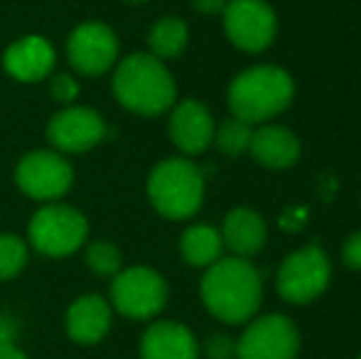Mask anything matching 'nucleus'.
<instances>
[{
  "label": "nucleus",
  "mask_w": 361,
  "mask_h": 359,
  "mask_svg": "<svg viewBox=\"0 0 361 359\" xmlns=\"http://www.w3.org/2000/svg\"><path fill=\"white\" fill-rule=\"evenodd\" d=\"M202 303L226 325H243L253 320L263 303V278L248 259L228 256L219 259L202 278Z\"/></svg>",
  "instance_id": "obj_1"
},
{
  "label": "nucleus",
  "mask_w": 361,
  "mask_h": 359,
  "mask_svg": "<svg viewBox=\"0 0 361 359\" xmlns=\"http://www.w3.org/2000/svg\"><path fill=\"white\" fill-rule=\"evenodd\" d=\"M111 87L123 109L147 118L167 114L177 104V87L170 69L150 52H135L121 59Z\"/></svg>",
  "instance_id": "obj_2"
},
{
  "label": "nucleus",
  "mask_w": 361,
  "mask_h": 359,
  "mask_svg": "<svg viewBox=\"0 0 361 359\" xmlns=\"http://www.w3.org/2000/svg\"><path fill=\"white\" fill-rule=\"evenodd\" d=\"M228 109L248 126H261L281 116L295 99L293 77L281 67L261 64L243 69L226 91Z\"/></svg>",
  "instance_id": "obj_3"
},
{
  "label": "nucleus",
  "mask_w": 361,
  "mask_h": 359,
  "mask_svg": "<svg viewBox=\"0 0 361 359\" xmlns=\"http://www.w3.org/2000/svg\"><path fill=\"white\" fill-rule=\"evenodd\" d=\"M147 200L165 219H190L204 202V175L190 158H167L147 178Z\"/></svg>",
  "instance_id": "obj_4"
},
{
  "label": "nucleus",
  "mask_w": 361,
  "mask_h": 359,
  "mask_svg": "<svg viewBox=\"0 0 361 359\" xmlns=\"http://www.w3.org/2000/svg\"><path fill=\"white\" fill-rule=\"evenodd\" d=\"M89 236V221L79 209L62 202H47L32 214L27 226V241L35 251L49 259L72 256Z\"/></svg>",
  "instance_id": "obj_5"
},
{
  "label": "nucleus",
  "mask_w": 361,
  "mask_h": 359,
  "mask_svg": "<svg viewBox=\"0 0 361 359\" xmlns=\"http://www.w3.org/2000/svg\"><path fill=\"white\" fill-rule=\"evenodd\" d=\"M332 281V264L322 246L307 244L286 256L276 276L278 296L293 305H307L317 300Z\"/></svg>",
  "instance_id": "obj_6"
},
{
  "label": "nucleus",
  "mask_w": 361,
  "mask_h": 359,
  "mask_svg": "<svg viewBox=\"0 0 361 359\" xmlns=\"http://www.w3.org/2000/svg\"><path fill=\"white\" fill-rule=\"evenodd\" d=\"M111 308L130 320L157 317L167 305V283L155 269H121L111 281Z\"/></svg>",
  "instance_id": "obj_7"
},
{
  "label": "nucleus",
  "mask_w": 361,
  "mask_h": 359,
  "mask_svg": "<svg viewBox=\"0 0 361 359\" xmlns=\"http://www.w3.org/2000/svg\"><path fill=\"white\" fill-rule=\"evenodd\" d=\"M15 185L23 190V195L42 202H57L72 190L74 168L69 160L57 150H32L23 155L15 168Z\"/></svg>",
  "instance_id": "obj_8"
},
{
  "label": "nucleus",
  "mask_w": 361,
  "mask_h": 359,
  "mask_svg": "<svg viewBox=\"0 0 361 359\" xmlns=\"http://www.w3.org/2000/svg\"><path fill=\"white\" fill-rule=\"evenodd\" d=\"M221 18L228 42L241 52H266L276 42L278 18L266 0H228Z\"/></svg>",
  "instance_id": "obj_9"
},
{
  "label": "nucleus",
  "mask_w": 361,
  "mask_h": 359,
  "mask_svg": "<svg viewBox=\"0 0 361 359\" xmlns=\"http://www.w3.org/2000/svg\"><path fill=\"white\" fill-rule=\"evenodd\" d=\"M300 330L288 315L268 312L248 320L236 340V359H298Z\"/></svg>",
  "instance_id": "obj_10"
},
{
  "label": "nucleus",
  "mask_w": 361,
  "mask_h": 359,
  "mask_svg": "<svg viewBox=\"0 0 361 359\" xmlns=\"http://www.w3.org/2000/svg\"><path fill=\"white\" fill-rule=\"evenodd\" d=\"M69 64L84 77H99L118 62V37L101 20H86L76 25L67 39Z\"/></svg>",
  "instance_id": "obj_11"
},
{
  "label": "nucleus",
  "mask_w": 361,
  "mask_h": 359,
  "mask_svg": "<svg viewBox=\"0 0 361 359\" xmlns=\"http://www.w3.org/2000/svg\"><path fill=\"white\" fill-rule=\"evenodd\" d=\"M106 121L89 106L69 104L47 123V138L57 153H86L106 140Z\"/></svg>",
  "instance_id": "obj_12"
},
{
  "label": "nucleus",
  "mask_w": 361,
  "mask_h": 359,
  "mask_svg": "<svg viewBox=\"0 0 361 359\" xmlns=\"http://www.w3.org/2000/svg\"><path fill=\"white\" fill-rule=\"evenodd\" d=\"M214 116L202 101L185 99L170 109V123H167L170 140L187 158L204 153L214 143Z\"/></svg>",
  "instance_id": "obj_13"
},
{
  "label": "nucleus",
  "mask_w": 361,
  "mask_h": 359,
  "mask_svg": "<svg viewBox=\"0 0 361 359\" xmlns=\"http://www.w3.org/2000/svg\"><path fill=\"white\" fill-rule=\"evenodd\" d=\"M54 62H57V52H54L52 42L39 35H25V37L15 39L3 54L5 72L25 84L47 79L54 69Z\"/></svg>",
  "instance_id": "obj_14"
},
{
  "label": "nucleus",
  "mask_w": 361,
  "mask_h": 359,
  "mask_svg": "<svg viewBox=\"0 0 361 359\" xmlns=\"http://www.w3.org/2000/svg\"><path fill=\"white\" fill-rule=\"evenodd\" d=\"M111 322H114V308L106 298L96 296V293L76 298L64 317L67 335L76 345H99L109 335Z\"/></svg>",
  "instance_id": "obj_15"
},
{
  "label": "nucleus",
  "mask_w": 361,
  "mask_h": 359,
  "mask_svg": "<svg viewBox=\"0 0 361 359\" xmlns=\"http://www.w3.org/2000/svg\"><path fill=\"white\" fill-rule=\"evenodd\" d=\"M140 359H200V342L182 322L157 320L140 340Z\"/></svg>",
  "instance_id": "obj_16"
},
{
  "label": "nucleus",
  "mask_w": 361,
  "mask_h": 359,
  "mask_svg": "<svg viewBox=\"0 0 361 359\" xmlns=\"http://www.w3.org/2000/svg\"><path fill=\"white\" fill-rule=\"evenodd\" d=\"M248 153L253 155L258 165L268 170H288L300 160L302 145L300 138L286 126L261 123L251 133V145Z\"/></svg>",
  "instance_id": "obj_17"
},
{
  "label": "nucleus",
  "mask_w": 361,
  "mask_h": 359,
  "mask_svg": "<svg viewBox=\"0 0 361 359\" xmlns=\"http://www.w3.org/2000/svg\"><path fill=\"white\" fill-rule=\"evenodd\" d=\"M219 234H221L224 249H228L238 259H248V256H256L266 246L268 226L266 219L256 209L236 207V209H231L224 217Z\"/></svg>",
  "instance_id": "obj_18"
},
{
  "label": "nucleus",
  "mask_w": 361,
  "mask_h": 359,
  "mask_svg": "<svg viewBox=\"0 0 361 359\" xmlns=\"http://www.w3.org/2000/svg\"><path fill=\"white\" fill-rule=\"evenodd\" d=\"M180 254L190 266L197 269H209L224 256V241L219 229L209 224H192L182 231Z\"/></svg>",
  "instance_id": "obj_19"
},
{
  "label": "nucleus",
  "mask_w": 361,
  "mask_h": 359,
  "mask_svg": "<svg viewBox=\"0 0 361 359\" xmlns=\"http://www.w3.org/2000/svg\"><path fill=\"white\" fill-rule=\"evenodd\" d=\"M187 42H190V28H187L185 20L175 18V15L160 18L150 28V32H147V47H150V54L160 59V62L180 57V54L187 49Z\"/></svg>",
  "instance_id": "obj_20"
},
{
  "label": "nucleus",
  "mask_w": 361,
  "mask_h": 359,
  "mask_svg": "<svg viewBox=\"0 0 361 359\" xmlns=\"http://www.w3.org/2000/svg\"><path fill=\"white\" fill-rule=\"evenodd\" d=\"M251 133H253V126H248L246 121L231 116V118H226L221 126L214 128V145L224 155L236 158V155H243L248 150Z\"/></svg>",
  "instance_id": "obj_21"
},
{
  "label": "nucleus",
  "mask_w": 361,
  "mask_h": 359,
  "mask_svg": "<svg viewBox=\"0 0 361 359\" xmlns=\"http://www.w3.org/2000/svg\"><path fill=\"white\" fill-rule=\"evenodd\" d=\"M27 241L20 239L18 234H0V281L15 278L27 264Z\"/></svg>",
  "instance_id": "obj_22"
},
{
  "label": "nucleus",
  "mask_w": 361,
  "mask_h": 359,
  "mask_svg": "<svg viewBox=\"0 0 361 359\" xmlns=\"http://www.w3.org/2000/svg\"><path fill=\"white\" fill-rule=\"evenodd\" d=\"M86 264H89V269L94 271L96 276L114 278L116 273L121 271L123 259H121V251L116 249V244L99 239V241H91V244L86 246Z\"/></svg>",
  "instance_id": "obj_23"
},
{
  "label": "nucleus",
  "mask_w": 361,
  "mask_h": 359,
  "mask_svg": "<svg viewBox=\"0 0 361 359\" xmlns=\"http://www.w3.org/2000/svg\"><path fill=\"white\" fill-rule=\"evenodd\" d=\"M49 94L54 96V101L69 106L79 96V82H76L72 74H54L52 82H49Z\"/></svg>",
  "instance_id": "obj_24"
},
{
  "label": "nucleus",
  "mask_w": 361,
  "mask_h": 359,
  "mask_svg": "<svg viewBox=\"0 0 361 359\" xmlns=\"http://www.w3.org/2000/svg\"><path fill=\"white\" fill-rule=\"evenodd\" d=\"M204 357L207 359H236V340H231L228 335H221V332L207 337Z\"/></svg>",
  "instance_id": "obj_25"
},
{
  "label": "nucleus",
  "mask_w": 361,
  "mask_h": 359,
  "mask_svg": "<svg viewBox=\"0 0 361 359\" xmlns=\"http://www.w3.org/2000/svg\"><path fill=\"white\" fill-rule=\"evenodd\" d=\"M342 261H344V266H349V269L361 271V229L354 231V234L344 241Z\"/></svg>",
  "instance_id": "obj_26"
},
{
  "label": "nucleus",
  "mask_w": 361,
  "mask_h": 359,
  "mask_svg": "<svg viewBox=\"0 0 361 359\" xmlns=\"http://www.w3.org/2000/svg\"><path fill=\"white\" fill-rule=\"evenodd\" d=\"M195 3V10L202 15H219L224 13V8H226L228 0H192Z\"/></svg>",
  "instance_id": "obj_27"
},
{
  "label": "nucleus",
  "mask_w": 361,
  "mask_h": 359,
  "mask_svg": "<svg viewBox=\"0 0 361 359\" xmlns=\"http://www.w3.org/2000/svg\"><path fill=\"white\" fill-rule=\"evenodd\" d=\"M0 359H27V355L15 345V337H10V340H0Z\"/></svg>",
  "instance_id": "obj_28"
},
{
  "label": "nucleus",
  "mask_w": 361,
  "mask_h": 359,
  "mask_svg": "<svg viewBox=\"0 0 361 359\" xmlns=\"http://www.w3.org/2000/svg\"><path fill=\"white\" fill-rule=\"evenodd\" d=\"M126 3H130V5H143V3H147V0H126Z\"/></svg>",
  "instance_id": "obj_29"
},
{
  "label": "nucleus",
  "mask_w": 361,
  "mask_h": 359,
  "mask_svg": "<svg viewBox=\"0 0 361 359\" xmlns=\"http://www.w3.org/2000/svg\"><path fill=\"white\" fill-rule=\"evenodd\" d=\"M357 359H361V355H359V357H357Z\"/></svg>",
  "instance_id": "obj_30"
}]
</instances>
